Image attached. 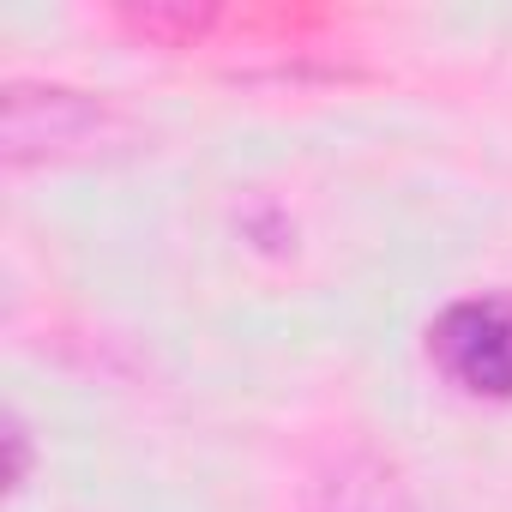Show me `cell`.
Segmentation results:
<instances>
[{
	"instance_id": "cell-2",
	"label": "cell",
	"mask_w": 512,
	"mask_h": 512,
	"mask_svg": "<svg viewBox=\"0 0 512 512\" xmlns=\"http://www.w3.org/2000/svg\"><path fill=\"white\" fill-rule=\"evenodd\" d=\"M428 362L446 386L482 404H512V296L476 290L428 320Z\"/></svg>"
},
{
	"instance_id": "cell-3",
	"label": "cell",
	"mask_w": 512,
	"mask_h": 512,
	"mask_svg": "<svg viewBox=\"0 0 512 512\" xmlns=\"http://www.w3.org/2000/svg\"><path fill=\"white\" fill-rule=\"evenodd\" d=\"M127 25L139 37H157V43H199L217 25V13L211 7H133Z\"/></svg>"
},
{
	"instance_id": "cell-1",
	"label": "cell",
	"mask_w": 512,
	"mask_h": 512,
	"mask_svg": "<svg viewBox=\"0 0 512 512\" xmlns=\"http://www.w3.org/2000/svg\"><path fill=\"white\" fill-rule=\"evenodd\" d=\"M127 115L79 85H49V79H13L7 85V163H67L121 145Z\"/></svg>"
}]
</instances>
